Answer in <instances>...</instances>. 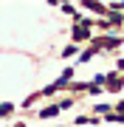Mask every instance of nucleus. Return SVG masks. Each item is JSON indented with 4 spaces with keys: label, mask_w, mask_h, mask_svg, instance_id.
I'll return each mask as SVG.
<instances>
[{
    "label": "nucleus",
    "mask_w": 124,
    "mask_h": 127,
    "mask_svg": "<svg viewBox=\"0 0 124 127\" xmlns=\"http://www.w3.org/2000/svg\"><path fill=\"white\" fill-rule=\"evenodd\" d=\"M74 40H87V28H76V31H74Z\"/></svg>",
    "instance_id": "f257e3e1"
}]
</instances>
